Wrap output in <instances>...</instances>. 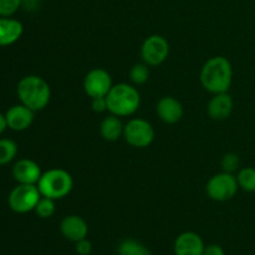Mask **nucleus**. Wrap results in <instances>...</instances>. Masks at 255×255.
Returning a JSON list of instances; mask_svg holds the SVG:
<instances>
[{
	"mask_svg": "<svg viewBox=\"0 0 255 255\" xmlns=\"http://www.w3.org/2000/svg\"><path fill=\"white\" fill-rule=\"evenodd\" d=\"M24 25L14 17H0V46H10L21 37Z\"/></svg>",
	"mask_w": 255,
	"mask_h": 255,
	"instance_id": "nucleus-16",
	"label": "nucleus"
},
{
	"mask_svg": "<svg viewBox=\"0 0 255 255\" xmlns=\"http://www.w3.org/2000/svg\"><path fill=\"white\" fill-rule=\"evenodd\" d=\"M41 174L39 164L29 158L19 159L12 167V177L19 184H37Z\"/></svg>",
	"mask_w": 255,
	"mask_h": 255,
	"instance_id": "nucleus-12",
	"label": "nucleus"
},
{
	"mask_svg": "<svg viewBox=\"0 0 255 255\" xmlns=\"http://www.w3.org/2000/svg\"><path fill=\"white\" fill-rule=\"evenodd\" d=\"M237 181H238L239 188L246 192H255V168L253 167H244L239 169L237 174Z\"/></svg>",
	"mask_w": 255,
	"mask_h": 255,
	"instance_id": "nucleus-19",
	"label": "nucleus"
},
{
	"mask_svg": "<svg viewBox=\"0 0 255 255\" xmlns=\"http://www.w3.org/2000/svg\"><path fill=\"white\" fill-rule=\"evenodd\" d=\"M202 86L212 95L228 92L233 81V66L224 56H213L202 66L199 75Z\"/></svg>",
	"mask_w": 255,
	"mask_h": 255,
	"instance_id": "nucleus-1",
	"label": "nucleus"
},
{
	"mask_svg": "<svg viewBox=\"0 0 255 255\" xmlns=\"http://www.w3.org/2000/svg\"><path fill=\"white\" fill-rule=\"evenodd\" d=\"M17 154V144L7 138L0 139V166L10 163Z\"/></svg>",
	"mask_w": 255,
	"mask_h": 255,
	"instance_id": "nucleus-20",
	"label": "nucleus"
},
{
	"mask_svg": "<svg viewBox=\"0 0 255 255\" xmlns=\"http://www.w3.org/2000/svg\"><path fill=\"white\" fill-rule=\"evenodd\" d=\"M7 128V122H6V117L5 115L0 114V134L4 133L5 129Z\"/></svg>",
	"mask_w": 255,
	"mask_h": 255,
	"instance_id": "nucleus-28",
	"label": "nucleus"
},
{
	"mask_svg": "<svg viewBox=\"0 0 255 255\" xmlns=\"http://www.w3.org/2000/svg\"><path fill=\"white\" fill-rule=\"evenodd\" d=\"M221 166L223 172H228V173H234L238 171L239 166H241V158L234 152H228L223 156L221 161Z\"/></svg>",
	"mask_w": 255,
	"mask_h": 255,
	"instance_id": "nucleus-23",
	"label": "nucleus"
},
{
	"mask_svg": "<svg viewBox=\"0 0 255 255\" xmlns=\"http://www.w3.org/2000/svg\"><path fill=\"white\" fill-rule=\"evenodd\" d=\"M41 198L36 184H19L10 192L7 204L15 213L25 214L32 212Z\"/></svg>",
	"mask_w": 255,
	"mask_h": 255,
	"instance_id": "nucleus-5",
	"label": "nucleus"
},
{
	"mask_svg": "<svg viewBox=\"0 0 255 255\" xmlns=\"http://www.w3.org/2000/svg\"><path fill=\"white\" fill-rule=\"evenodd\" d=\"M203 255H226V252L218 244H209L204 248Z\"/></svg>",
	"mask_w": 255,
	"mask_h": 255,
	"instance_id": "nucleus-27",
	"label": "nucleus"
},
{
	"mask_svg": "<svg viewBox=\"0 0 255 255\" xmlns=\"http://www.w3.org/2000/svg\"><path fill=\"white\" fill-rule=\"evenodd\" d=\"M55 202L56 201H54V199L41 196L40 201L37 202L36 207H35L34 212L36 213V216L39 218H51L55 214V212H56V204H55Z\"/></svg>",
	"mask_w": 255,
	"mask_h": 255,
	"instance_id": "nucleus-22",
	"label": "nucleus"
},
{
	"mask_svg": "<svg viewBox=\"0 0 255 255\" xmlns=\"http://www.w3.org/2000/svg\"><path fill=\"white\" fill-rule=\"evenodd\" d=\"M204 242L196 232H183L176 238L173 244L174 255H203Z\"/></svg>",
	"mask_w": 255,
	"mask_h": 255,
	"instance_id": "nucleus-10",
	"label": "nucleus"
},
{
	"mask_svg": "<svg viewBox=\"0 0 255 255\" xmlns=\"http://www.w3.org/2000/svg\"><path fill=\"white\" fill-rule=\"evenodd\" d=\"M233 99L228 92L213 95L207 106V114L214 121H224L233 111Z\"/></svg>",
	"mask_w": 255,
	"mask_h": 255,
	"instance_id": "nucleus-15",
	"label": "nucleus"
},
{
	"mask_svg": "<svg viewBox=\"0 0 255 255\" xmlns=\"http://www.w3.org/2000/svg\"><path fill=\"white\" fill-rule=\"evenodd\" d=\"M7 122V128L12 131H25L29 128L34 122L35 112L26 107L25 105L19 104L10 107L5 114Z\"/></svg>",
	"mask_w": 255,
	"mask_h": 255,
	"instance_id": "nucleus-11",
	"label": "nucleus"
},
{
	"mask_svg": "<svg viewBox=\"0 0 255 255\" xmlns=\"http://www.w3.org/2000/svg\"><path fill=\"white\" fill-rule=\"evenodd\" d=\"M107 111L119 117H128L137 112L141 105V95L133 85L121 82L112 86L106 96Z\"/></svg>",
	"mask_w": 255,
	"mask_h": 255,
	"instance_id": "nucleus-3",
	"label": "nucleus"
},
{
	"mask_svg": "<svg viewBox=\"0 0 255 255\" xmlns=\"http://www.w3.org/2000/svg\"><path fill=\"white\" fill-rule=\"evenodd\" d=\"M129 79H131L132 84L137 85V86L146 84L149 79L148 65L144 64V62L134 64L132 69L129 70Z\"/></svg>",
	"mask_w": 255,
	"mask_h": 255,
	"instance_id": "nucleus-21",
	"label": "nucleus"
},
{
	"mask_svg": "<svg viewBox=\"0 0 255 255\" xmlns=\"http://www.w3.org/2000/svg\"><path fill=\"white\" fill-rule=\"evenodd\" d=\"M119 255H152L151 251L137 239H124L117 247Z\"/></svg>",
	"mask_w": 255,
	"mask_h": 255,
	"instance_id": "nucleus-18",
	"label": "nucleus"
},
{
	"mask_svg": "<svg viewBox=\"0 0 255 255\" xmlns=\"http://www.w3.org/2000/svg\"><path fill=\"white\" fill-rule=\"evenodd\" d=\"M36 186L42 197L57 201L71 193L74 188V179L66 169L51 168L42 172Z\"/></svg>",
	"mask_w": 255,
	"mask_h": 255,
	"instance_id": "nucleus-4",
	"label": "nucleus"
},
{
	"mask_svg": "<svg viewBox=\"0 0 255 255\" xmlns=\"http://www.w3.org/2000/svg\"><path fill=\"white\" fill-rule=\"evenodd\" d=\"M60 232H61L62 237L70 242L81 241V239L87 238L89 234V226H87L86 221L82 217L76 216V214H71V216H66L60 223Z\"/></svg>",
	"mask_w": 255,
	"mask_h": 255,
	"instance_id": "nucleus-13",
	"label": "nucleus"
},
{
	"mask_svg": "<svg viewBox=\"0 0 255 255\" xmlns=\"http://www.w3.org/2000/svg\"><path fill=\"white\" fill-rule=\"evenodd\" d=\"M168 55L169 44L162 35H151L141 46V57L148 66H159L166 61Z\"/></svg>",
	"mask_w": 255,
	"mask_h": 255,
	"instance_id": "nucleus-8",
	"label": "nucleus"
},
{
	"mask_svg": "<svg viewBox=\"0 0 255 255\" xmlns=\"http://www.w3.org/2000/svg\"><path fill=\"white\" fill-rule=\"evenodd\" d=\"M91 107L95 112L97 114H102V112L107 111V100L106 97H96V99H91Z\"/></svg>",
	"mask_w": 255,
	"mask_h": 255,
	"instance_id": "nucleus-26",
	"label": "nucleus"
},
{
	"mask_svg": "<svg viewBox=\"0 0 255 255\" xmlns=\"http://www.w3.org/2000/svg\"><path fill=\"white\" fill-rule=\"evenodd\" d=\"M112 77L105 69L96 67L90 70L84 79V90L85 94L90 99L96 97H106L110 90L112 89Z\"/></svg>",
	"mask_w": 255,
	"mask_h": 255,
	"instance_id": "nucleus-9",
	"label": "nucleus"
},
{
	"mask_svg": "<svg viewBox=\"0 0 255 255\" xmlns=\"http://www.w3.org/2000/svg\"><path fill=\"white\" fill-rule=\"evenodd\" d=\"M75 251H76L77 255H91L92 243L87 238L81 239V241L75 243Z\"/></svg>",
	"mask_w": 255,
	"mask_h": 255,
	"instance_id": "nucleus-25",
	"label": "nucleus"
},
{
	"mask_svg": "<svg viewBox=\"0 0 255 255\" xmlns=\"http://www.w3.org/2000/svg\"><path fill=\"white\" fill-rule=\"evenodd\" d=\"M156 112L159 120L167 125H174L183 117L184 110L181 102L173 96H164L157 102Z\"/></svg>",
	"mask_w": 255,
	"mask_h": 255,
	"instance_id": "nucleus-14",
	"label": "nucleus"
},
{
	"mask_svg": "<svg viewBox=\"0 0 255 255\" xmlns=\"http://www.w3.org/2000/svg\"><path fill=\"white\" fill-rule=\"evenodd\" d=\"M239 188L237 176L234 173L223 172L214 174L207 182V196L216 202H227L233 198Z\"/></svg>",
	"mask_w": 255,
	"mask_h": 255,
	"instance_id": "nucleus-6",
	"label": "nucleus"
},
{
	"mask_svg": "<svg viewBox=\"0 0 255 255\" xmlns=\"http://www.w3.org/2000/svg\"><path fill=\"white\" fill-rule=\"evenodd\" d=\"M124 128L125 125L122 124L121 119L112 114L105 117L100 124V133L107 142H115L124 137Z\"/></svg>",
	"mask_w": 255,
	"mask_h": 255,
	"instance_id": "nucleus-17",
	"label": "nucleus"
},
{
	"mask_svg": "<svg viewBox=\"0 0 255 255\" xmlns=\"http://www.w3.org/2000/svg\"><path fill=\"white\" fill-rule=\"evenodd\" d=\"M16 92L20 104L25 105L34 112L44 110L51 99V89L49 84L37 75H27L22 77L17 84Z\"/></svg>",
	"mask_w": 255,
	"mask_h": 255,
	"instance_id": "nucleus-2",
	"label": "nucleus"
},
{
	"mask_svg": "<svg viewBox=\"0 0 255 255\" xmlns=\"http://www.w3.org/2000/svg\"><path fill=\"white\" fill-rule=\"evenodd\" d=\"M153 126L147 120L131 119L124 128V138L129 146L134 148H146L154 141Z\"/></svg>",
	"mask_w": 255,
	"mask_h": 255,
	"instance_id": "nucleus-7",
	"label": "nucleus"
},
{
	"mask_svg": "<svg viewBox=\"0 0 255 255\" xmlns=\"http://www.w3.org/2000/svg\"><path fill=\"white\" fill-rule=\"evenodd\" d=\"M21 7V0H0V17H11Z\"/></svg>",
	"mask_w": 255,
	"mask_h": 255,
	"instance_id": "nucleus-24",
	"label": "nucleus"
}]
</instances>
